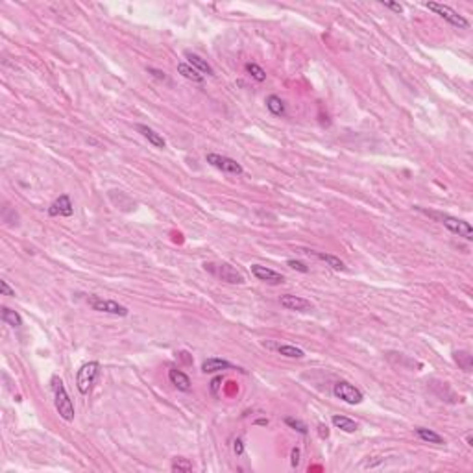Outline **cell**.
<instances>
[{
	"label": "cell",
	"mask_w": 473,
	"mask_h": 473,
	"mask_svg": "<svg viewBox=\"0 0 473 473\" xmlns=\"http://www.w3.org/2000/svg\"><path fill=\"white\" fill-rule=\"evenodd\" d=\"M52 388H54V396H56V410H58L59 416H61L65 421H72L74 405H72L70 396H68L67 390H65L63 381L59 377H52Z\"/></svg>",
	"instance_id": "obj_1"
},
{
	"label": "cell",
	"mask_w": 473,
	"mask_h": 473,
	"mask_svg": "<svg viewBox=\"0 0 473 473\" xmlns=\"http://www.w3.org/2000/svg\"><path fill=\"white\" fill-rule=\"evenodd\" d=\"M418 209H420V207H418ZM420 211H423V209H420ZM423 213L432 216V218H437V220H440L442 224H444L451 233H455V235L464 237L466 241H473V227L469 226V222L455 218V216H451V215H440V213H429V211H423Z\"/></svg>",
	"instance_id": "obj_2"
},
{
	"label": "cell",
	"mask_w": 473,
	"mask_h": 473,
	"mask_svg": "<svg viewBox=\"0 0 473 473\" xmlns=\"http://www.w3.org/2000/svg\"><path fill=\"white\" fill-rule=\"evenodd\" d=\"M425 8L427 10L435 11L437 15H440L442 19L446 22H449L451 26L458 28V30H468L469 28V22L464 19L458 11H455L451 8V6H446V4H438V2H425Z\"/></svg>",
	"instance_id": "obj_3"
},
{
	"label": "cell",
	"mask_w": 473,
	"mask_h": 473,
	"mask_svg": "<svg viewBox=\"0 0 473 473\" xmlns=\"http://www.w3.org/2000/svg\"><path fill=\"white\" fill-rule=\"evenodd\" d=\"M100 373V364L96 361H91V363H85L82 368L78 370V375H76V386H78L80 394H89V390L93 388L96 377Z\"/></svg>",
	"instance_id": "obj_4"
},
{
	"label": "cell",
	"mask_w": 473,
	"mask_h": 473,
	"mask_svg": "<svg viewBox=\"0 0 473 473\" xmlns=\"http://www.w3.org/2000/svg\"><path fill=\"white\" fill-rule=\"evenodd\" d=\"M333 394L337 396L338 400L344 401V403H349V405H359V403L364 401L363 392L357 386H353L351 383H347V381H338L333 386Z\"/></svg>",
	"instance_id": "obj_5"
},
{
	"label": "cell",
	"mask_w": 473,
	"mask_h": 473,
	"mask_svg": "<svg viewBox=\"0 0 473 473\" xmlns=\"http://www.w3.org/2000/svg\"><path fill=\"white\" fill-rule=\"evenodd\" d=\"M87 301H89L91 309L98 310V312H107V314H115V316H128L126 307L115 300H104L100 296H91Z\"/></svg>",
	"instance_id": "obj_6"
},
{
	"label": "cell",
	"mask_w": 473,
	"mask_h": 473,
	"mask_svg": "<svg viewBox=\"0 0 473 473\" xmlns=\"http://www.w3.org/2000/svg\"><path fill=\"white\" fill-rule=\"evenodd\" d=\"M205 159H207V163H209L211 167H215V169L222 170V172H226V174L241 176V174L244 172L242 167H241V163H237L235 159H231V157L220 155V153H207Z\"/></svg>",
	"instance_id": "obj_7"
},
{
	"label": "cell",
	"mask_w": 473,
	"mask_h": 473,
	"mask_svg": "<svg viewBox=\"0 0 473 473\" xmlns=\"http://www.w3.org/2000/svg\"><path fill=\"white\" fill-rule=\"evenodd\" d=\"M252 273H253V278L259 279V281H263V283H268V285L285 283L283 273L275 272V270H272V268H266L263 264H252Z\"/></svg>",
	"instance_id": "obj_8"
},
{
	"label": "cell",
	"mask_w": 473,
	"mask_h": 473,
	"mask_svg": "<svg viewBox=\"0 0 473 473\" xmlns=\"http://www.w3.org/2000/svg\"><path fill=\"white\" fill-rule=\"evenodd\" d=\"M72 213L74 205L70 202V198H68V194H61L58 200L48 207V215L50 216H72Z\"/></svg>",
	"instance_id": "obj_9"
},
{
	"label": "cell",
	"mask_w": 473,
	"mask_h": 473,
	"mask_svg": "<svg viewBox=\"0 0 473 473\" xmlns=\"http://www.w3.org/2000/svg\"><path fill=\"white\" fill-rule=\"evenodd\" d=\"M281 307H285L287 310H310L312 309V303L309 300H305L301 296H294V294H285L281 296Z\"/></svg>",
	"instance_id": "obj_10"
},
{
	"label": "cell",
	"mask_w": 473,
	"mask_h": 473,
	"mask_svg": "<svg viewBox=\"0 0 473 473\" xmlns=\"http://www.w3.org/2000/svg\"><path fill=\"white\" fill-rule=\"evenodd\" d=\"M218 275H220L222 281H226V283H231V285H242L244 283V275H242L241 272L237 268H233L231 264H220V268H218Z\"/></svg>",
	"instance_id": "obj_11"
},
{
	"label": "cell",
	"mask_w": 473,
	"mask_h": 473,
	"mask_svg": "<svg viewBox=\"0 0 473 473\" xmlns=\"http://www.w3.org/2000/svg\"><path fill=\"white\" fill-rule=\"evenodd\" d=\"M169 379L170 383L176 386L178 390H181V392H189L190 388H192V383H190V379L187 373H183L181 370L178 368H172L169 372Z\"/></svg>",
	"instance_id": "obj_12"
},
{
	"label": "cell",
	"mask_w": 473,
	"mask_h": 473,
	"mask_svg": "<svg viewBox=\"0 0 473 473\" xmlns=\"http://www.w3.org/2000/svg\"><path fill=\"white\" fill-rule=\"evenodd\" d=\"M137 132L141 133V135L144 137L152 146H155V148L167 146V141L163 139V135H159V133L155 132V130H152V128L144 126V124H137Z\"/></svg>",
	"instance_id": "obj_13"
},
{
	"label": "cell",
	"mask_w": 473,
	"mask_h": 473,
	"mask_svg": "<svg viewBox=\"0 0 473 473\" xmlns=\"http://www.w3.org/2000/svg\"><path fill=\"white\" fill-rule=\"evenodd\" d=\"M231 368H233L231 363H227L224 359H216V357L205 359L204 363H202V372L204 373H216V372H224V370H231Z\"/></svg>",
	"instance_id": "obj_14"
},
{
	"label": "cell",
	"mask_w": 473,
	"mask_h": 473,
	"mask_svg": "<svg viewBox=\"0 0 473 473\" xmlns=\"http://www.w3.org/2000/svg\"><path fill=\"white\" fill-rule=\"evenodd\" d=\"M185 58L189 59V65L192 68H196L198 72L202 74V76H213L215 74V70H213V67H211L205 59H202L198 54H192V52H185Z\"/></svg>",
	"instance_id": "obj_15"
},
{
	"label": "cell",
	"mask_w": 473,
	"mask_h": 473,
	"mask_svg": "<svg viewBox=\"0 0 473 473\" xmlns=\"http://www.w3.org/2000/svg\"><path fill=\"white\" fill-rule=\"evenodd\" d=\"M303 252L309 253V255H314V257H318L320 261L327 263L333 270H338V272L346 270V264H344V261H340V259L335 257V255H329V253H322V252H314V250H303Z\"/></svg>",
	"instance_id": "obj_16"
},
{
	"label": "cell",
	"mask_w": 473,
	"mask_h": 473,
	"mask_svg": "<svg viewBox=\"0 0 473 473\" xmlns=\"http://www.w3.org/2000/svg\"><path fill=\"white\" fill-rule=\"evenodd\" d=\"M333 425L337 427V429H340V431L344 432H355L357 431V421L351 420V418H347V416H340V414H335L331 418Z\"/></svg>",
	"instance_id": "obj_17"
},
{
	"label": "cell",
	"mask_w": 473,
	"mask_h": 473,
	"mask_svg": "<svg viewBox=\"0 0 473 473\" xmlns=\"http://www.w3.org/2000/svg\"><path fill=\"white\" fill-rule=\"evenodd\" d=\"M178 72L183 76V78L194 82V84H204V76H202L196 68H192L189 63H178Z\"/></svg>",
	"instance_id": "obj_18"
},
{
	"label": "cell",
	"mask_w": 473,
	"mask_h": 473,
	"mask_svg": "<svg viewBox=\"0 0 473 473\" xmlns=\"http://www.w3.org/2000/svg\"><path fill=\"white\" fill-rule=\"evenodd\" d=\"M416 435H418L423 442H429V444H437V446H442V444H444V438H442L438 432L432 431V429L418 427V429H416Z\"/></svg>",
	"instance_id": "obj_19"
},
{
	"label": "cell",
	"mask_w": 473,
	"mask_h": 473,
	"mask_svg": "<svg viewBox=\"0 0 473 473\" xmlns=\"http://www.w3.org/2000/svg\"><path fill=\"white\" fill-rule=\"evenodd\" d=\"M2 322L11 327H21L22 318L17 310H11L10 307H2Z\"/></svg>",
	"instance_id": "obj_20"
},
{
	"label": "cell",
	"mask_w": 473,
	"mask_h": 473,
	"mask_svg": "<svg viewBox=\"0 0 473 473\" xmlns=\"http://www.w3.org/2000/svg\"><path fill=\"white\" fill-rule=\"evenodd\" d=\"M266 107H268L270 113L275 116L285 115V102L275 95H270L268 98H266Z\"/></svg>",
	"instance_id": "obj_21"
},
{
	"label": "cell",
	"mask_w": 473,
	"mask_h": 473,
	"mask_svg": "<svg viewBox=\"0 0 473 473\" xmlns=\"http://www.w3.org/2000/svg\"><path fill=\"white\" fill-rule=\"evenodd\" d=\"M278 351L283 355V357H289V359H303L305 353L303 349H300V347L296 346H290V344H281V346H278Z\"/></svg>",
	"instance_id": "obj_22"
},
{
	"label": "cell",
	"mask_w": 473,
	"mask_h": 473,
	"mask_svg": "<svg viewBox=\"0 0 473 473\" xmlns=\"http://www.w3.org/2000/svg\"><path fill=\"white\" fill-rule=\"evenodd\" d=\"M453 355H455V363H457L458 366L464 370V372H471L473 359H471V355H469L468 351H455Z\"/></svg>",
	"instance_id": "obj_23"
},
{
	"label": "cell",
	"mask_w": 473,
	"mask_h": 473,
	"mask_svg": "<svg viewBox=\"0 0 473 473\" xmlns=\"http://www.w3.org/2000/svg\"><path fill=\"white\" fill-rule=\"evenodd\" d=\"M170 469L172 471H183V473H189V471H192V462H189L187 458H183V457H176L172 460V466H170Z\"/></svg>",
	"instance_id": "obj_24"
},
{
	"label": "cell",
	"mask_w": 473,
	"mask_h": 473,
	"mask_svg": "<svg viewBox=\"0 0 473 473\" xmlns=\"http://www.w3.org/2000/svg\"><path fill=\"white\" fill-rule=\"evenodd\" d=\"M246 72L252 76L255 82H264L266 80V72H264L263 67H259L257 63H248L246 65Z\"/></svg>",
	"instance_id": "obj_25"
},
{
	"label": "cell",
	"mask_w": 473,
	"mask_h": 473,
	"mask_svg": "<svg viewBox=\"0 0 473 473\" xmlns=\"http://www.w3.org/2000/svg\"><path fill=\"white\" fill-rule=\"evenodd\" d=\"M285 423L290 427V429H294V431H298L300 435H307L309 432V429H307V425H305L303 421H300V420H296V418H287L285 420Z\"/></svg>",
	"instance_id": "obj_26"
},
{
	"label": "cell",
	"mask_w": 473,
	"mask_h": 473,
	"mask_svg": "<svg viewBox=\"0 0 473 473\" xmlns=\"http://www.w3.org/2000/svg\"><path fill=\"white\" fill-rule=\"evenodd\" d=\"M287 264H289L292 270H296V272H301V273L309 272V266H307V264H303L301 261H296V259H290V261H287Z\"/></svg>",
	"instance_id": "obj_27"
},
{
	"label": "cell",
	"mask_w": 473,
	"mask_h": 473,
	"mask_svg": "<svg viewBox=\"0 0 473 473\" xmlns=\"http://www.w3.org/2000/svg\"><path fill=\"white\" fill-rule=\"evenodd\" d=\"M300 460H301L300 447H292V451H290V466H292V468H298V466H300Z\"/></svg>",
	"instance_id": "obj_28"
},
{
	"label": "cell",
	"mask_w": 473,
	"mask_h": 473,
	"mask_svg": "<svg viewBox=\"0 0 473 473\" xmlns=\"http://www.w3.org/2000/svg\"><path fill=\"white\" fill-rule=\"evenodd\" d=\"M233 453H235L237 457H242V455H244V442H242V438H237V440L233 442Z\"/></svg>",
	"instance_id": "obj_29"
},
{
	"label": "cell",
	"mask_w": 473,
	"mask_h": 473,
	"mask_svg": "<svg viewBox=\"0 0 473 473\" xmlns=\"http://www.w3.org/2000/svg\"><path fill=\"white\" fill-rule=\"evenodd\" d=\"M146 70H148L150 74H152L153 78L161 80V82H169V78H167V74H165L163 70H159V68H152V67H148Z\"/></svg>",
	"instance_id": "obj_30"
},
{
	"label": "cell",
	"mask_w": 473,
	"mask_h": 473,
	"mask_svg": "<svg viewBox=\"0 0 473 473\" xmlns=\"http://www.w3.org/2000/svg\"><path fill=\"white\" fill-rule=\"evenodd\" d=\"M0 292H2V296H15V290L11 289L10 285H8V281H0Z\"/></svg>",
	"instance_id": "obj_31"
},
{
	"label": "cell",
	"mask_w": 473,
	"mask_h": 473,
	"mask_svg": "<svg viewBox=\"0 0 473 473\" xmlns=\"http://www.w3.org/2000/svg\"><path fill=\"white\" fill-rule=\"evenodd\" d=\"M318 437H320L322 440L329 438V427L324 425V423H318Z\"/></svg>",
	"instance_id": "obj_32"
},
{
	"label": "cell",
	"mask_w": 473,
	"mask_h": 473,
	"mask_svg": "<svg viewBox=\"0 0 473 473\" xmlns=\"http://www.w3.org/2000/svg\"><path fill=\"white\" fill-rule=\"evenodd\" d=\"M383 4H384V8H388V10L396 11V13H401V11H403V6L396 4V2H383Z\"/></svg>",
	"instance_id": "obj_33"
},
{
	"label": "cell",
	"mask_w": 473,
	"mask_h": 473,
	"mask_svg": "<svg viewBox=\"0 0 473 473\" xmlns=\"http://www.w3.org/2000/svg\"><path fill=\"white\" fill-rule=\"evenodd\" d=\"M222 383V377H215L213 381H211V392H213V396L218 394V386H220Z\"/></svg>",
	"instance_id": "obj_34"
},
{
	"label": "cell",
	"mask_w": 473,
	"mask_h": 473,
	"mask_svg": "<svg viewBox=\"0 0 473 473\" xmlns=\"http://www.w3.org/2000/svg\"><path fill=\"white\" fill-rule=\"evenodd\" d=\"M253 423H255V425H264V427H266V425H268V420H266V418H259V420H255Z\"/></svg>",
	"instance_id": "obj_35"
},
{
	"label": "cell",
	"mask_w": 473,
	"mask_h": 473,
	"mask_svg": "<svg viewBox=\"0 0 473 473\" xmlns=\"http://www.w3.org/2000/svg\"><path fill=\"white\" fill-rule=\"evenodd\" d=\"M466 440H468V446H473V440H471V435H468V438H466Z\"/></svg>",
	"instance_id": "obj_36"
}]
</instances>
